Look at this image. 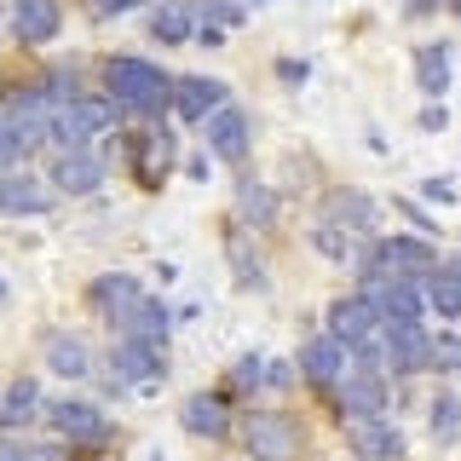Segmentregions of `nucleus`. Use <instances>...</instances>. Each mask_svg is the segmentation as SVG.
I'll list each match as a JSON object with an SVG mask.
<instances>
[{"instance_id": "nucleus-14", "label": "nucleus", "mask_w": 461, "mask_h": 461, "mask_svg": "<svg viewBox=\"0 0 461 461\" xmlns=\"http://www.w3.org/2000/svg\"><path fill=\"white\" fill-rule=\"evenodd\" d=\"M167 110L179 115V122H208L213 110H225V81H213V76H179V81H173Z\"/></svg>"}, {"instance_id": "nucleus-11", "label": "nucleus", "mask_w": 461, "mask_h": 461, "mask_svg": "<svg viewBox=\"0 0 461 461\" xmlns=\"http://www.w3.org/2000/svg\"><path fill=\"white\" fill-rule=\"evenodd\" d=\"M381 312V335L386 329H421V312H427V294L415 283H381V288H364Z\"/></svg>"}, {"instance_id": "nucleus-30", "label": "nucleus", "mask_w": 461, "mask_h": 461, "mask_svg": "<svg viewBox=\"0 0 461 461\" xmlns=\"http://www.w3.org/2000/svg\"><path fill=\"white\" fill-rule=\"evenodd\" d=\"M312 249L323 254V259H346V254H352V230L335 225V220L323 213V220H317V230H312Z\"/></svg>"}, {"instance_id": "nucleus-24", "label": "nucleus", "mask_w": 461, "mask_h": 461, "mask_svg": "<svg viewBox=\"0 0 461 461\" xmlns=\"http://www.w3.org/2000/svg\"><path fill=\"white\" fill-rule=\"evenodd\" d=\"M150 35H156V41H173V47H185V41L196 35V12L185 6V0H162V6H150Z\"/></svg>"}, {"instance_id": "nucleus-13", "label": "nucleus", "mask_w": 461, "mask_h": 461, "mask_svg": "<svg viewBox=\"0 0 461 461\" xmlns=\"http://www.w3.org/2000/svg\"><path fill=\"white\" fill-rule=\"evenodd\" d=\"M52 185L64 196H93L104 185V156L86 144V150H58L52 156Z\"/></svg>"}, {"instance_id": "nucleus-2", "label": "nucleus", "mask_w": 461, "mask_h": 461, "mask_svg": "<svg viewBox=\"0 0 461 461\" xmlns=\"http://www.w3.org/2000/svg\"><path fill=\"white\" fill-rule=\"evenodd\" d=\"M364 288H381V283H415L438 266V249L427 237H375L364 249Z\"/></svg>"}, {"instance_id": "nucleus-31", "label": "nucleus", "mask_w": 461, "mask_h": 461, "mask_svg": "<svg viewBox=\"0 0 461 461\" xmlns=\"http://www.w3.org/2000/svg\"><path fill=\"white\" fill-rule=\"evenodd\" d=\"M427 369L432 375H461V335H427Z\"/></svg>"}, {"instance_id": "nucleus-3", "label": "nucleus", "mask_w": 461, "mask_h": 461, "mask_svg": "<svg viewBox=\"0 0 461 461\" xmlns=\"http://www.w3.org/2000/svg\"><path fill=\"white\" fill-rule=\"evenodd\" d=\"M115 110L104 93L98 98H58V104L47 110V133L58 139V150H86L93 139H104L115 127Z\"/></svg>"}, {"instance_id": "nucleus-17", "label": "nucleus", "mask_w": 461, "mask_h": 461, "mask_svg": "<svg viewBox=\"0 0 461 461\" xmlns=\"http://www.w3.org/2000/svg\"><path fill=\"white\" fill-rule=\"evenodd\" d=\"M41 415H47V393H41V381H35V375H18V381L6 386V398H0V432L29 427V421H41Z\"/></svg>"}, {"instance_id": "nucleus-34", "label": "nucleus", "mask_w": 461, "mask_h": 461, "mask_svg": "<svg viewBox=\"0 0 461 461\" xmlns=\"http://www.w3.org/2000/svg\"><path fill=\"white\" fill-rule=\"evenodd\" d=\"M254 386H259V357H242L230 369V393H254Z\"/></svg>"}, {"instance_id": "nucleus-12", "label": "nucleus", "mask_w": 461, "mask_h": 461, "mask_svg": "<svg viewBox=\"0 0 461 461\" xmlns=\"http://www.w3.org/2000/svg\"><path fill=\"white\" fill-rule=\"evenodd\" d=\"M346 438L364 461H403V438L386 415H346Z\"/></svg>"}, {"instance_id": "nucleus-26", "label": "nucleus", "mask_w": 461, "mask_h": 461, "mask_svg": "<svg viewBox=\"0 0 461 461\" xmlns=\"http://www.w3.org/2000/svg\"><path fill=\"white\" fill-rule=\"evenodd\" d=\"M427 300H432V312L461 317V259L456 266H432L427 271Z\"/></svg>"}, {"instance_id": "nucleus-27", "label": "nucleus", "mask_w": 461, "mask_h": 461, "mask_svg": "<svg viewBox=\"0 0 461 461\" xmlns=\"http://www.w3.org/2000/svg\"><path fill=\"white\" fill-rule=\"evenodd\" d=\"M225 259L237 266V283H242V288H266V271H259V254H254L249 242L237 237V230L225 237Z\"/></svg>"}, {"instance_id": "nucleus-28", "label": "nucleus", "mask_w": 461, "mask_h": 461, "mask_svg": "<svg viewBox=\"0 0 461 461\" xmlns=\"http://www.w3.org/2000/svg\"><path fill=\"white\" fill-rule=\"evenodd\" d=\"M122 335H133V340H167V312L156 306V300H144V306L122 323Z\"/></svg>"}, {"instance_id": "nucleus-38", "label": "nucleus", "mask_w": 461, "mask_h": 461, "mask_svg": "<svg viewBox=\"0 0 461 461\" xmlns=\"http://www.w3.org/2000/svg\"><path fill=\"white\" fill-rule=\"evenodd\" d=\"M432 6H444V0H410V18H427Z\"/></svg>"}, {"instance_id": "nucleus-16", "label": "nucleus", "mask_w": 461, "mask_h": 461, "mask_svg": "<svg viewBox=\"0 0 461 461\" xmlns=\"http://www.w3.org/2000/svg\"><path fill=\"white\" fill-rule=\"evenodd\" d=\"M208 150L220 156V162H242V156H249V115L237 104L208 115Z\"/></svg>"}, {"instance_id": "nucleus-4", "label": "nucleus", "mask_w": 461, "mask_h": 461, "mask_svg": "<svg viewBox=\"0 0 461 461\" xmlns=\"http://www.w3.org/2000/svg\"><path fill=\"white\" fill-rule=\"evenodd\" d=\"M242 450L254 461H300L306 456V432H300L294 415H277V410H254L242 421Z\"/></svg>"}, {"instance_id": "nucleus-40", "label": "nucleus", "mask_w": 461, "mask_h": 461, "mask_svg": "<svg viewBox=\"0 0 461 461\" xmlns=\"http://www.w3.org/2000/svg\"><path fill=\"white\" fill-rule=\"evenodd\" d=\"M0 294H6V283H0Z\"/></svg>"}, {"instance_id": "nucleus-10", "label": "nucleus", "mask_w": 461, "mask_h": 461, "mask_svg": "<svg viewBox=\"0 0 461 461\" xmlns=\"http://www.w3.org/2000/svg\"><path fill=\"white\" fill-rule=\"evenodd\" d=\"M300 375H306V381L317 386V393H335V386L346 381V346L335 340V335H312L306 346H300V364H294Z\"/></svg>"}, {"instance_id": "nucleus-21", "label": "nucleus", "mask_w": 461, "mask_h": 461, "mask_svg": "<svg viewBox=\"0 0 461 461\" xmlns=\"http://www.w3.org/2000/svg\"><path fill=\"white\" fill-rule=\"evenodd\" d=\"M415 93L432 98V104L450 93V47H444V41H427V47H415Z\"/></svg>"}, {"instance_id": "nucleus-32", "label": "nucleus", "mask_w": 461, "mask_h": 461, "mask_svg": "<svg viewBox=\"0 0 461 461\" xmlns=\"http://www.w3.org/2000/svg\"><path fill=\"white\" fill-rule=\"evenodd\" d=\"M167 156H173V139L156 127V133H144V167H133V173L156 185V179H162V167H167Z\"/></svg>"}, {"instance_id": "nucleus-6", "label": "nucleus", "mask_w": 461, "mask_h": 461, "mask_svg": "<svg viewBox=\"0 0 461 461\" xmlns=\"http://www.w3.org/2000/svg\"><path fill=\"white\" fill-rule=\"evenodd\" d=\"M144 300H150V294H144V283L133 277V271H104V277L86 288V306L104 317V323H115V329H122Z\"/></svg>"}, {"instance_id": "nucleus-7", "label": "nucleus", "mask_w": 461, "mask_h": 461, "mask_svg": "<svg viewBox=\"0 0 461 461\" xmlns=\"http://www.w3.org/2000/svg\"><path fill=\"white\" fill-rule=\"evenodd\" d=\"M346 398V415H381L386 410V375H381V357H375V346L364 357H357L352 369H346V381L335 386Z\"/></svg>"}, {"instance_id": "nucleus-33", "label": "nucleus", "mask_w": 461, "mask_h": 461, "mask_svg": "<svg viewBox=\"0 0 461 461\" xmlns=\"http://www.w3.org/2000/svg\"><path fill=\"white\" fill-rule=\"evenodd\" d=\"M288 381H294V364H283V357H259V386H277V393H283Z\"/></svg>"}, {"instance_id": "nucleus-19", "label": "nucleus", "mask_w": 461, "mask_h": 461, "mask_svg": "<svg viewBox=\"0 0 461 461\" xmlns=\"http://www.w3.org/2000/svg\"><path fill=\"white\" fill-rule=\"evenodd\" d=\"M52 185L35 173H0V213H47Z\"/></svg>"}, {"instance_id": "nucleus-37", "label": "nucleus", "mask_w": 461, "mask_h": 461, "mask_svg": "<svg viewBox=\"0 0 461 461\" xmlns=\"http://www.w3.org/2000/svg\"><path fill=\"white\" fill-rule=\"evenodd\" d=\"M0 461H29V450H23V444H12L6 432H0Z\"/></svg>"}, {"instance_id": "nucleus-8", "label": "nucleus", "mask_w": 461, "mask_h": 461, "mask_svg": "<svg viewBox=\"0 0 461 461\" xmlns=\"http://www.w3.org/2000/svg\"><path fill=\"white\" fill-rule=\"evenodd\" d=\"M47 427L64 432V438H76V444H104L110 438L104 410H98V403H86V398H58V403H47Z\"/></svg>"}, {"instance_id": "nucleus-9", "label": "nucleus", "mask_w": 461, "mask_h": 461, "mask_svg": "<svg viewBox=\"0 0 461 461\" xmlns=\"http://www.w3.org/2000/svg\"><path fill=\"white\" fill-rule=\"evenodd\" d=\"M110 364H115V375H122L127 386H156V381H162V369H167V352H162V340L122 335V340H115V352H110Z\"/></svg>"}, {"instance_id": "nucleus-39", "label": "nucleus", "mask_w": 461, "mask_h": 461, "mask_svg": "<svg viewBox=\"0 0 461 461\" xmlns=\"http://www.w3.org/2000/svg\"><path fill=\"white\" fill-rule=\"evenodd\" d=\"M450 12H456V18H461V0H450Z\"/></svg>"}, {"instance_id": "nucleus-22", "label": "nucleus", "mask_w": 461, "mask_h": 461, "mask_svg": "<svg viewBox=\"0 0 461 461\" xmlns=\"http://www.w3.org/2000/svg\"><path fill=\"white\" fill-rule=\"evenodd\" d=\"M237 208H242V220H249L254 230L277 225V196H271V185L254 179V173H242V179H237Z\"/></svg>"}, {"instance_id": "nucleus-15", "label": "nucleus", "mask_w": 461, "mask_h": 461, "mask_svg": "<svg viewBox=\"0 0 461 461\" xmlns=\"http://www.w3.org/2000/svg\"><path fill=\"white\" fill-rule=\"evenodd\" d=\"M58 29H64V6H58V0H18V6H12V35H18L23 47H47Z\"/></svg>"}, {"instance_id": "nucleus-20", "label": "nucleus", "mask_w": 461, "mask_h": 461, "mask_svg": "<svg viewBox=\"0 0 461 461\" xmlns=\"http://www.w3.org/2000/svg\"><path fill=\"white\" fill-rule=\"evenodd\" d=\"M179 421H185V432H196V438H225L230 432V403L220 393H196V398H185Z\"/></svg>"}, {"instance_id": "nucleus-25", "label": "nucleus", "mask_w": 461, "mask_h": 461, "mask_svg": "<svg viewBox=\"0 0 461 461\" xmlns=\"http://www.w3.org/2000/svg\"><path fill=\"white\" fill-rule=\"evenodd\" d=\"M323 213H329L335 225H346L352 237H369V230H375V213H381V208H375L369 196H357V191H340V196H329Z\"/></svg>"}, {"instance_id": "nucleus-36", "label": "nucleus", "mask_w": 461, "mask_h": 461, "mask_svg": "<svg viewBox=\"0 0 461 461\" xmlns=\"http://www.w3.org/2000/svg\"><path fill=\"white\" fill-rule=\"evenodd\" d=\"M421 196H427V202H456V185H450V179H427Z\"/></svg>"}, {"instance_id": "nucleus-5", "label": "nucleus", "mask_w": 461, "mask_h": 461, "mask_svg": "<svg viewBox=\"0 0 461 461\" xmlns=\"http://www.w3.org/2000/svg\"><path fill=\"white\" fill-rule=\"evenodd\" d=\"M329 335L340 346H357V352H369L375 340H381V312H375L369 294H340L329 300Z\"/></svg>"}, {"instance_id": "nucleus-1", "label": "nucleus", "mask_w": 461, "mask_h": 461, "mask_svg": "<svg viewBox=\"0 0 461 461\" xmlns=\"http://www.w3.org/2000/svg\"><path fill=\"white\" fill-rule=\"evenodd\" d=\"M104 98L115 110H133V115H162L173 98V81L144 58H110L104 64Z\"/></svg>"}, {"instance_id": "nucleus-35", "label": "nucleus", "mask_w": 461, "mask_h": 461, "mask_svg": "<svg viewBox=\"0 0 461 461\" xmlns=\"http://www.w3.org/2000/svg\"><path fill=\"white\" fill-rule=\"evenodd\" d=\"M93 6V18H122V12H133L139 0H86Z\"/></svg>"}, {"instance_id": "nucleus-23", "label": "nucleus", "mask_w": 461, "mask_h": 461, "mask_svg": "<svg viewBox=\"0 0 461 461\" xmlns=\"http://www.w3.org/2000/svg\"><path fill=\"white\" fill-rule=\"evenodd\" d=\"M47 369L64 375V381H81V375H93V352H86V340H76V335H52L47 340Z\"/></svg>"}, {"instance_id": "nucleus-29", "label": "nucleus", "mask_w": 461, "mask_h": 461, "mask_svg": "<svg viewBox=\"0 0 461 461\" xmlns=\"http://www.w3.org/2000/svg\"><path fill=\"white\" fill-rule=\"evenodd\" d=\"M456 432H461V393H450V386H444V393L432 398V438L450 444Z\"/></svg>"}, {"instance_id": "nucleus-18", "label": "nucleus", "mask_w": 461, "mask_h": 461, "mask_svg": "<svg viewBox=\"0 0 461 461\" xmlns=\"http://www.w3.org/2000/svg\"><path fill=\"white\" fill-rule=\"evenodd\" d=\"M381 357V375H415L427 369V329H386V352Z\"/></svg>"}]
</instances>
